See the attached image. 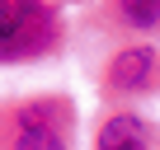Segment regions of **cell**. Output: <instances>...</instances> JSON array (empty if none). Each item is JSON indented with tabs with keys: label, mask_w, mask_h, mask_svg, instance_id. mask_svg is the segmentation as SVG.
<instances>
[{
	"label": "cell",
	"mask_w": 160,
	"mask_h": 150,
	"mask_svg": "<svg viewBox=\"0 0 160 150\" xmlns=\"http://www.w3.org/2000/svg\"><path fill=\"white\" fill-rule=\"evenodd\" d=\"M57 38V14L47 0H0V61H28Z\"/></svg>",
	"instance_id": "cell-1"
},
{
	"label": "cell",
	"mask_w": 160,
	"mask_h": 150,
	"mask_svg": "<svg viewBox=\"0 0 160 150\" xmlns=\"http://www.w3.org/2000/svg\"><path fill=\"white\" fill-rule=\"evenodd\" d=\"M10 150H66L61 103H24L10 127Z\"/></svg>",
	"instance_id": "cell-2"
},
{
	"label": "cell",
	"mask_w": 160,
	"mask_h": 150,
	"mask_svg": "<svg viewBox=\"0 0 160 150\" xmlns=\"http://www.w3.org/2000/svg\"><path fill=\"white\" fill-rule=\"evenodd\" d=\"M155 66H160V56H155L151 47H127V52H118L113 66H108V85L122 89V94L146 89V85H151V75H155Z\"/></svg>",
	"instance_id": "cell-3"
},
{
	"label": "cell",
	"mask_w": 160,
	"mask_h": 150,
	"mask_svg": "<svg viewBox=\"0 0 160 150\" xmlns=\"http://www.w3.org/2000/svg\"><path fill=\"white\" fill-rule=\"evenodd\" d=\"M99 150H146V131H141V122H137L132 113L108 117L104 131H99Z\"/></svg>",
	"instance_id": "cell-4"
},
{
	"label": "cell",
	"mask_w": 160,
	"mask_h": 150,
	"mask_svg": "<svg viewBox=\"0 0 160 150\" xmlns=\"http://www.w3.org/2000/svg\"><path fill=\"white\" fill-rule=\"evenodd\" d=\"M118 14L132 28H160V0H118Z\"/></svg>",
	"instance_id": "cell-5"
}]
</instances>
